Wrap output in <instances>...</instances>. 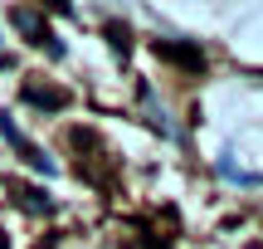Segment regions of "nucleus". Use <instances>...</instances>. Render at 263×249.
I'll use <instances>...</instances> for the list:
<instances>
[{"label":"nucleus","instance_id":"f257e3e1","mask_svg":"<svg viewBox=\"0 0 263 249\" xmlns=\"http://www.w3.org/2000/svg\"><path fill=\"white\" fill-rule=\"evenodd\" d=\"M10 25H15L20 34H29V44H39L44 54H59L54 34H49V20L39 15V10H25V5H15V10H10Z\"/></svg>","mask_w":263,"mask_h":249},{"label":"nucleus","instance_id":"f03ea898","mask_svg":"<svg viewBox=\"0 0 263 249\" xmlns=\"http://www.w3.org/2000/svg\"><path fill=\"white\" fill-rule=\"evenodd\" d=\"M156 54L171 59V64H180V68H190V74H200V68H205V54H200L195 44H171V39H161Z\"/></svg>","mask_w":263,"mask_h":249},{"label":"nucleus","instance_id":"7ed1b4c3","mask_svg":"<svg viewBox=\"0 0 263 249\" xmlns=\"http://www.w3.org/2000/svg\"><path fill=\"white\" fill-rule=\"evenodd\" d=\"M20 93H25V103L44 108V113H59V108L68 103V93H64V88H49V83H25Z\"/></svg>","mask_w":263,"mask_h":249},{"label":"nucleus","instance_id":"20e7f679","mask_svg":"<svg viewBox=\"0 0 263 249\" xmlns=\"http://www.w3.org/2000/svg\"><path fill=\"white\" fill-rule=\"evenodd\" d=\"M103 34L112 39V49H117V54H127V49H132V39H127V25H122V20H107V25H103Z\"/></svg>","mask_w":263,"mask_h":249},{"label":"nucleus","instance_id":"39448f33","mask_svg":"<svg viewBox=\"0 0 263 249\" xmlns=\"http://www.w3.org/2000/svg\"><path fill=\"white\" fill-rule=\"evenodd\" d=\"M15 201H20V205H29V210H49V201H44V191H20Z\"/></svg>","mask_w":263,"mask_h":249}]
</instances>
